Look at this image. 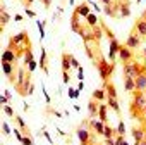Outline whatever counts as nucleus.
I'll list each match as a JSON object with an SVG mask.
<instances>
[{
  "instance_id": "obj_26",
  "label": "nucleus",
  "mask_w": 146,
  "mask_h": 145,
  "mask_svg": "<svg viewBox=\"0 0 146 145\" xmlns=\"http://www.w3.org/2000/svg\"><path fill=\"white\" fill-rule=\"evenodd\" d=\"M86 23H88V26L95 28V26H96V23H98V17H96L95 14H90V16L86 17Z\"/></svg>"
},
{
  "instance_id": "obj_47",
  "label": "nucleus",
  "mask_w": 146,
  "mask_h": 145,
  "mask_svg": "<svg viewBox=\"0 0 146 145\" xmlns=\"http://www.w3.org/2000/svg\"><path fill=\"white\" fill-rule=\"evenodd\" d=\"M83 88H84V83H83V81H79V85H78V90H79V92H81V90H83Z\"/></svg>"
},
{
  "instance_id": "obj_17",
  "label": "nucleus",
  "mask_w": 146,
  "mask_h": 145,
  "mask_svg": "<svg viewBox=\"0 0 146 145\" xmlns=\"http://www.w3.org/2000/svg\"><path fill=\"white\" fill-rule=\"evenodd\" d=\"M91 99H95L96 102H103V100H107V90H105V87H103V88L95 90V92H93V95H91Z\"/></svg>"
},
{
  "instance_id": "obj_40",
  "label": "nucleus",
  "mask_w": 146,
  "mask_h": 145,
  "mask_svg": "<svg viewBox=\"0 0 146 145\" xmlns=\"http://www.w3.org/2000/svg\"><path fill=\"white\" fill-rule=\"evenodd\" d=\"M70 62H72V67H76V69H78V67H81V66H79V62L76 60V57H74V55H72V60H70Z\"/></svg>"
},
{
  "instance_id": "obj_52",
  "label": "nucleus",
  "mask_w": 146,
  "mask_h": 145,
  "mask_svg": "<svg viewBox=\"0 0 146 145\" xmlns=\"http://www.w3.org/2000/svg\"><path fill=\"white\" fill-rule=\"evenodd\" d=\"M143 14H144V16H146V11H144V12H143Z\"/></svg>"
},
{
  "instance_id": "obj_49",
  "label": "nucleus",
  "mask_w": 146,
  "mask_h": 145,
  "mask_svg": "<svg viewBox=\"0 0 146 145\" xmlns=\"http://www.w3.org/2000/svg\"><path fill=\"white\" fill-rule=\"evenodd\" d=\"M136 2H137V4H141V2H143V0H136Z\"/></svg>"
},
{
  "instance_id": "obj_12",
  "label": "nucleus",
  "mask_w": 146,
  "mask_h": 145,
  "mask_svg": "<svg viewBox=\"0 0 146 145\" xmlns=\"http://www.w3.org/2000/svg\"><path fill=\"white\" fill-rule=\"evenodd\" d=\"M131 16V9H129V2L120 0L119 4V17H129Z\"/></svg>"
},
{
  "instance_id": "obj_28",
  "label": "nucleus",
  "mask_w": 146,
  "mask_h": 145,
  "mask_svg": "<svg viewBox=\"0 0 146 145\" xmlns=\"http://www.w3.org/2000/svg\"><path fill=\"white\" fill-rule=\"evenodd\" d=\"M21 143H23V145H35V142H33V136H29V135H26V136L21 140Z\"/></svg>"
},
{
  "instance_id": "obj_3",
  "label": "nucleus",
  "mask_w": 146,
  "mask_h": 145,
  "mask_svg": "<svg viewBox=\"0 0 146 145\" xmlns=\"http://www.w3.org/2000/svg\"><path fill=\"white\" fill-rule=\"evenodd\" d=\"M115 69V64L113 62H107L105 59H100V64H98V71H100V76L103 81H108V76L113 72Z\"/></svg>"
},
{
  "instance_id": "obj_46",
  "label": "nucleus",
  "mask_w": 146,
  "mask_h": 145,
  "mask_svg": "<svg viewBox=\"0 0 146 145\" xmlns=\"http://www.w3.org/2000/svg\"><path fill=\"white\" fill-rule=\"evenodd\" d=\"M134 145H146V138L141 140V142H134Z\"/></svg>"
},
{
  "instance_id": "obj_22",
  "label": "nucleus",
  "mask_w": 146,
  "mask_h": 145,
  "mask_svg": "<svg viewBox=\"0 0 146 145\" xmlns=\"http://www.w3.org/2000/svg\"><path fill=\"white\" fill-rule=\"evenodd\" d=\"M107 104H103V102H100V111H98V116H100V119L103 121V123H107Z\"/></svg>"
},
{
  "instance_id": "obj_21",
  "label": "nucleus",
  "mask_w": 146,
  "mask_h": 145,
  "mask_svg": "<svg viewBox=\"0 0 146 145\" xmlns=\"http://www.w3.org/2000/svg\"><path fill=\"white\" fill-rule=\"evenodd\" d=\"M40 67L45 71V75L48 72V67H46V50L41 48V59H40Z\"/></svg>"
},
{
  "instance_id": "obj_15",
  "label": "nucleus",
  "mask_w": 146,
  "mask_h": 145,
  "mask_svg": "<svg viewBox=\"0 0 146 145\" xmlns=\"http://www.w3.org/2000/svg\"><path fill=\"white\" fill-rule=\"evenodd\" d=\"M2 71H4V75L11 80V81H14V67H12V62H2Z\"/></svg>"
},
{
  "instance_id": "obj_2",
  "label": "nucleus",
  "mask_w": 146,
  "mask_h": 145,
  "mask_svg": "<svg viewBox=\"0 0 146 145\" xmlns=\"http://www.w3.org/2000/svg\"><path fill=\"white\" fill-rule=\"evenodd\" d=\"M146 71V67L144 66H139L137 62H125L124 64V78H137L141 72H144Z\"/></svg>"
},
{
  "instance_id": "obj_8",
  "label": "nucleus",
  "mask_w": 146,
  "mask_h": 145,
  "mask_svg": "<svg viewBox=\"0 0 146 145\" xmlns=\"http://www.w3.org/2000/svg\"><path fill=\"white\" fill-rule=\"evenodd\" d=\"M132 50L127 47V45H120V50H119V59L125 64V62H131L132 60Z\"/></svg>"
},
{
  "instance_id": "obj_36",
  "label": "nucleus",
  "mask_w": 146,
  "mask_h": 145,
  "mask_svg": "<svg viewBox=\"0 0 146 145\" xmlns=\"http://www.w3.org/2000/svg\"><path fill=\"white\" fill-rule=\"evenodd\" d=\"M2 130H4V133H5V135H11V128H9V124H7V123H4V124H2Z\"/></svg>"
},
{
  "instance_id": "obj_25",
  "label": "nucleus",
  "mask_w": 146,
  "mask_h": 145,
  "mask_svg": "<svg viewBox=\"0 0 146 145\" xmlns=\"http://www.w3.org/2000/svg\"><path fill=\"white\" fill-rule=\"evenodd\" d=\"M16 123L19 124V128L26 133V135H29V131H28V126H26V123H24V119L21 117V116H16Z\"/></svg>"
},
{
  "instance_id": "obj_39",
  "label": "nucleus",
  "mask_w": 146,
  "mask_h": 145,
  "mask_svg": "<svg viewBox=\"0 0 146 145\" xmlns=\"http://www.w3.org/2000/svg\"><path fill=\"white\" fill-rule=\"evenodd\" d=\"M7 102H9V97H5V95L0 97V104H2V105H7Z\"/></svg>"
},
{
  "instance_id": "obj_37",
  "label": "nucleus",
  "mask_w": 146,
  "mask_h": 145,
  "mask_svg": "<svg viewBox=\"0 0 146 145\" xmlns=\"http://www.w3.org/2000/svg\"><path fill=\"white\" fill-rule=\"evenodd\" d=\"M14 135H16V138H17V140H19V142H21V140H23V138H24V136H23V133H21V131H19V130H17V128H16V130H14Z\"/></svg>"
},
{
  "instance_id": "obj_33",
  "label": "nucleus",
  "mask_w": 146,
  "mask_h": 145,
  "mask_svg": "<svg viewBox=\"0 0 146 145\" xmlns=\"http://www.w3.org/2000/svg\"><path fill=\"white\" fill-rule=\"evenodd\" d=\"M62 80H64V83H69V81H70V76H69V71H62Z\"/></svg>"
},
{
  "instance_id": "obj_6",
  "label": "nucleus",
  "mask_w": 146,
  "mask_h": 145,
  "mask_svg": "<svg viewBox=\"0 0 146 145\" xmlns=\"http://www.w3.org/2000/svg\"><path fill=\"white\" fill-rule=\"evenodd\" d=\"M78 138H79L81 145H90V143H93V136L90 135L88 128H79V130H78Z\"/></svg>"
},
{
  "instance_id": "obj_14",
  "label": "nucleus",
  "mask_w": 146,
  "mask_h": 145,
  "mask_svg": "<svg viewBox=\"0 0 146 145\" xmlns=\"http://www.w3.org/2000/svg\"><path fill=\"white\" fill-rule=\"evenodd\" d=\"M132 138H134V142H141V140H144L146 138V130L141 126V128H132Z\"/></svg>"
},
{
  "instance_id": "obj_42",
  "label": "nucleus",
  "mask_w": 146,
  "mask_h": 145,
  "mask_svg": "<svg viewBox=\"0 0 146 145\" xmlns=\"http://www.w3.org/2000/svg\"><path fill=\"white\" fill-rule=\"evenodd\" d=\"M43 136H45V138H46V140H48V143H53V140H52V138H50V135H48V133H46V131H45V130H43Z\"/></svg>"
},
{
  "instance_id": "obj_48",
  "label": "nucleus",
  "mask_w": 146,
  "mask_h": 145,
  "mask_svg": "<svg viewBox=\"0 0 146 145\" xmlns=\"http://www.w3.org/2000/svg\"><path fill=\"white\" fill-rule=\"evenodd\" d=\"M14 19H16V21H23V16H19V14H17V16H14Z\"/></svg>"
},
{
  "instance_id": "obj_29",
  "label": "nucleus",
  "mask_w": 146,
  "mask_h": 145,
  "mask_svg": "<svg viewBox=\"0 0 146 145\" xmlns=\"http://www.w3.org/2000/svg\"><path fill=\"white\" fill-rule=\"evenodd\" d=\"M115 145H125L124 135H117V136H115Z\"/></svg>"
},
{
  "instance_id": "obj_38",
  "label": "nucleus",
  "mask_w": 146,
  "mask_h": 145,
  "mask_svg": "<svg viewBox=\"0 0 146 145\" xmlns=\"http://www.w3.org/2000/svg\"><path fill=\"white\" fill-rule=\"evenodd\" d=\"M43 95H45V100H46V104H50V102H52V99H50V95H48V92L45 90V87H43Z\"/></svg>"
},
{
  "instance_id": "obj_24",
  "label": "nucleus",
  "mask_w": 146,
  "mask_h": 145,
  "mask_svg": "<svg viewBox=\"0 0 146 145\" xmlns=\"http://www.w3.org/2000/svg\"><path fill=\"white\" fill-rule=\"evenodd\" d=\"M115 135H117V130H113L112 126H105V133H103L105 140H107V138H113Z\"/></svg>"
},
{
  "instance_id": "obj_7",
  "label": "nucleus",
  "mask_w": 146,
  "mask_h": 145,
  "mask_svg": "<svg viewBox=\"0 0 146 145\" xmlns=\"http://www.w3.org/2000/svg\"><path fill=\"white\" fill-rule=\"evenodd\" d=\"M125 45L131 48V50H134V48H137L139 45H141V36L137 35V33H134V31H131V35L127 36V40H125Z\"/></svg>"
},
{
  "instance_id": "obj_30",
  "label": "nucleus",
  "mask_w": 146,
  "mask_h": 145,
  "mask_svg": "<svg viewBox=\"0 0 146 145\" xmlns=\"http://www.w3.org/2000/svg\"><path fill=\"white\" fill-rule=\"evenodd\" d=\"M69 97H70V99H78V97H79V90L69 88Z\"/></svg>"
},
{
  "instance_id": "obj_13",
  "label": "nucleus",
  "mask_w": 146,
  "mask_h": 145,
  "mask_svg": "<svg viewBox=\"0 0 146 145\" xmlns=\"http://www.w3.org/2000/svg\"><path fill=\"white\" fill-rule=\"evenodd\" d=\"M16 57H17V52L7 47V50L2 54V62H14V60H16Z\"/></svg>"
},
{
  "instance_id": "obj_45",
  "label": "nucleus",
  "mask_w": 146,
  "mask_h": 145,
  "mask_svg": "<svg viewBox=\"0 0 146 145\" xmlns=\"http://www.w3.org/2000/svg\"><path fill=\"white\" fill-rule=\"evenodd\" d=\"M100 2H102L103 5H110V4H113V0H100Z\"/></svg>"
},
{
  "instance_id": "obj_9",
  "label": "nucleus",
  "mask_w": 146,
  "mask_h": 145,
  "mask_svg": "<svg viewBox=\"0 0 146 145\" xmlns=\"http://www.w3.org/2000/svg\"><path fill=\"white\" fill-rule=\"evenodd\" d=\"M90 126L95 130V133L103 135V133H105V126H107V124H105L102 119H91V121H90Z\"/></svg>"
},
{
  "instance_id": "obj_50",
  "label": "nucleus",
  "mask_w": 146,
  "mask_h": 145,
  "mask_svg": "<svg viewBox=\"0 0 146 145\" xmlns=\"http://www.w3.org/2000/svg\"><path fill=\"white\" fill-rule=\"evenodd\" d=\"M26 2H35V0H26Z\"/></svg>"
},
{
  "instance_id": "obj_41",
  "label": "nucleus",
  "mask_w": 146,
  "mask_h": 145,
  "mask_svg": "<svg viewBox=\"0 0 146 145\" xmlns=\"http://www.w3.org/2000/svg\"><path fill=\"white\" fill-rule=\"evenodd\" d=\"M26 16H29V17H35V16H36V12H35V11H31V9H26Z\"/></svg>"
},
{
  "instance_id": "obj_23",
  "label": "nucleus",
  "mask_w": 146,
  "mask_h": 145,
  "mask_svg": "<svg viewBox=\"0 0 146 145\" xmlns=\"http://www.w3.org/2000/svg\"><path fill=\"white\" fill-rule=\"evenodd\" d=\"M9 19H11V16H9V14L5 12V9L2 7V12H0V26L4 28V26H5V24L9 23Z\"/></svg>"
},
{
  "instance_id": "obj_11",
  "label": "nucleus",
  "mask_w": 146,
  "mask_h": 145,
  "mask_svg": "<svg viewBox=\"0 0 146 145\" xmlns=\"http://www.w3.org/2000/svg\"><path fill=\"white\" fill-rule=\"evenodd\" d=\"M136 90L139 92H146V71L136 78Z\"/></svg>"
},
{
  "instance_id": "obj_44",
  "label": "nucleus",
  "mask_w": 146,
  "mask_h": 145,
  "mask_svg": "<svg viewBox=\"0 0 146 145\" xmlns=\"http://www.w3.org/2000/svg\"><path fill=\"white\" fill-rule=\"evenodd\" d=\"M41 4L45 5V9H48V7H50V4H52V0H41Z\"/></svg>"
},
{
  "instance_id": "obj_10",
  "label": "nucleus",
  "mask_w": 146,
  "mask_h": 145,
  "mask_svg": "<svg viewBox=\"0 0 146 145\" xmlns=\"http://www.w3.org/2000/svg\"><path fill=\"white\" fill-rule=\"evenodd\" d=\"M98 111H100V102H96L95 99H91V100L88 102V112H90V117L98 116Z\"/></svg>"
},
{
  "instance_id": "obj_16",
  "label": "nucleus",
  "mask_w": 146,
  "mask_h": 145,
  "mask_svg": "<svg viewBox=\"0 0 146 145\" xmlns=\"http://www.w3.org/2000/svg\"><path fill=\"white\" fill-rule=\"evenodd\" d=\"M72 55L70 54H62V71H70L72 69Z\"/></svg>"
},
{
  "instance_id": "obj_19",
  "label": "nucleus",
  "mask_w": 146,
  "mask_h": 145,
  "mask_svg": "<svg viewBox=\"0 0 146 145\" xmlns=\"http://www.w3.org/2000/svg\"><path fill=\"white\" fill-rule=\"evenodd\" d=\"M79 14H76L74 12V16H72V19H70V28H72V31H76V33H79L83 28H81V24H79Z\"/></svg>"
},
{
  "instance_id": "obj_51",
  "label": "nucleus",
  "mask_w": 146,
  "mask_h": 145,
  "mask_svg": "<svg viewBox=\"0 0 146 145\" xmlns=\"http://www.w3.org/2000/svg\"><path fill=\"white\" fill-rule=\"evenodd\" d=\"M143 52H144V55H146V48H144V50H143Z\"/></svg>"
},
{
  "instance_id": "obj_4",
  "label": "nucleus",
  "mask_w": 146,
  "mask_h": 145,
  "mask_svg": "<svg viewBox=\"0 0 146 145\" xmlns=\"http://www.w3.org/2000/svg\"><path fill=\"white\" fill-rule=\"evenodd\" d=\"M134 33H137L141 38H146V16L143 14L141 17H137V21L134 23V28H132Z\"/></svg>"
},
{
  "instance_id": "obj_53",
  "label": "nucleus",
  "mask_w": 146,
  "mask_h": 145,
  "mask_svg": "<svg viewBox=\"0 0 146 145\" xmlns=\"http://www.w3.org/2000/svg\"><path fill=\"white\" fill-rule=\"evenodd\" d=\"M125 145H129V143H127V142H125Z\"/></svg>"
},
{
  "instance_id": "obj_43",
  "label": "nucleus",
  "mask_w": 146,
  "mask_h": 145,
  "mask_svg": "<svg viewBox=\"0 0 146 145\" xmlns=\"http://www.w3.org/2000/svg\"><path fill=\"white\" fill-rule=\"evenodd\" d=\"M105 143H107V145H115V138H107Z\"/></svg>"
},
{
  "instance_id": "obj_27",
  "label": "nucleus",
  "mask_w": 146,
  "mask_h": 145,
  "mask_svg": "<svg viewBox=\"0 0 146 145\" xmlns=\"http://www.w3.org/2000/svg\"><path fill=\"white\" fill-rule=\"evenodd\" d=\"M117 135H125V124H124V121H119V124H117Z\"/></svg>"
},
{
  "instance_id": "obj_35",
  "label": "nucleus",
  "mask_w": 146,
  "mask_h": 145,
  "mask_svg": "<svg viewBox=\"0 0 146 145\" xmlns=\"http://www.w3.org/2000/svg\"><path fill=\"white\" fill-rule=\"evenodd\" d=\"M78 78H79V81L84 80V71H83V67H78Z\"/></svg>"
},
{
  "instance_id": "obj_32",
  "label": "nucleus",
  "mask_w": 146,
  "mask_h": 145,
  "mask_svg": "<svg viewBox=\"0 0 146 145\" xmlns=\"http://www.w3.org/2000/svg\"><path fill=\"white\" fill-rule=\"evenodd\" d=\"M36 66H38V64H36V60H31V62L28 64V71H29V75H31V72L36 69Z\"/></svg>"
},
{
  "instance_id": "obj_5",
  "label": "nucleus",
  "mask_w": 146,
  "mask_h": 145,
  "mask_svg": "<svg viewBox=\"0 0 146 145\" xmlns=\"http://www.w3.org/2000/svg\"><path fill=\"white\" fill-rule=\"evenodd\" d=\"M108 38H110V52H108V59L110 60H115V57L119 55V50H120V45L119 42L115 40V36L108 31Z\"/></svg>"
},
{
  "instance_id": "obj_20",
  "label": "nucleus",
  "mask_w": 146,
  "mask_h": 145,
  "mask_svg": "<svg viewBox=\"0 0 146 145\" xmlns=\"http://www.w3.org/2000/svg\"><path fill=\"white\" fill-rule=\"evenodd\" d=\"M124 90L125 92H136V80L134 78H124Z\"/></svg>"
},
{
  "instance_id": "obj_18",
  "label": "nucleus",
  "mask_w": 146,
  "mask_h": 145,
  "mask_svg": "<svg viewBox=\"0 0 146 145\" xmlns=\"http://www.w3.org/2000/svg\"><path fill=\"white\" fill-rule=\"evenodd\" d=\"M76 14H79L81 17H84V19H86V17L91 14V12H90V5H88L86 2H84V4H81V5H78V7H76Z\"/></svg>"
},
{
  "instance_id": "obj_31",
  "label": "nucleus",
  "mask_w": 146,
  "mask_h": 145,
  "mask_svg": "<svg viewBox=\"0 0 146 145\" xmlns=\"http://www.w3.org/2000/svg\"><path fill=\"white\" fill-rule=\"evenodd\" d=\"M36 24H38V30H40V38L43 40V38H45V30H43V23H41V21H38Z\"/></svg>"
},
{
  "instance_id": "obj_34",
  "label": "nucleus",
  "mask_w": 146,
  "mask_h": 145,
  "mask_svg": "<svg viewBox=\"0 0 146 145\" xmlns=\"http://www.w3.org/2000/svg\"><path fill=\"white\" fill-rule=\"evenodd\" d=\"M4 112H5L7 116H11V117L14 116V111H12V107H9V105H4Z\"/></svg>"
},
{
  "instance_id": "obj_1",
  "label": "nucleus",
  "mask_w": 146,
  "mask_h": 145,
  "mask_svg": "<svg viewBox=\"0 0 146 145\" xmlns=\"http://www.w3.org/2000/svg\"><path fill=\"white\" fill-rule=\"evenodd\" d=\"M28 43H29V42H28V33H26V31H21L19 35H16V36L11 38V42H9V48L16 50L17 55H21V48H23L24 52L29 50V45H28Z\"/></svg>"
},
{
  "instance_id": "obj_54",
  "label": "nucleus",
  "mask_w": 146,
  "mask_h": 145,
  "mask_svg": "<svg viewBox=\"0 0 146 145\" xmlns=\"http://www.w3.org/2000/svg\"><path fill=\"white\" fill-rule=\"evenodd\" d=\"M144 93H146V92H144Z\"/></svg>"
}]
</instances>
